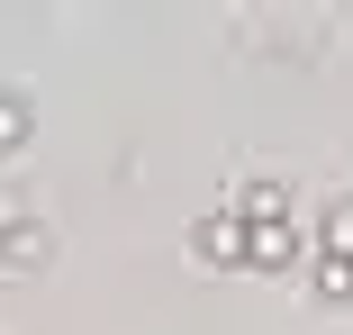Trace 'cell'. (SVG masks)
I'll list each match as a JSON object with an SVG mask.
<instances>
[{
	"label": "cell",
	"instance_id": "6da1fadb",
	"mask_svg": "<svg viewBox=\"0 0 353 335\" xmlns=\"http://www.w3.org/2000/svg\"><path fill=\"white\" fill-rule=\"evenodd\" d=\"M190 254H199V263H218V272H227V263H245V218H236V209L199 218V227H190Z\"/></svg>",
	"mask_w": 353,
	"mask_h": 335
},
{
	"label": "cell",
	"instance_id": "3957f363",
	"mask_svg": "<svg viewBox=\"0 0 353 335\" xmlns=\"http://www.w3.org/2000/svg\"><path fill=\"white\" fill-rule=\"evenodd\" d=\"M236 218H245V227L290 218V190H281V181H236Z\"/></svg>",
	"mask_w": 353,
	"mask_h": 335
},
{
	"label": "cell",
	"instance_id": "7a4b0ae2",
	"mask_svg": "<svg viewBox=\"0 0 353 335\" xmlns=\"http://www.w3.org/2000/svg\"><path fill=\"white\" fill-rule=\"evenodd\" d=\"M245 263H254V272H290V263H299V227H290V218L245 227Z\"/></svg>",
	"mask_w": 353,
	"mask_h": 335
},
{
	"label": "cell",
	"instance_id": "8992f818",
	"mask_svg": "<svg viewBox=\"0 0 353 335\" xmlns=\"http://www.w3.org/2000/svg\"><path fill=\"white\" fill-rule=\"evenodd\" d=\"M28 127H37V109L10 91V100H0V136H10V145H28Z\"/></svg>",
	"mask_w": 353,
	"mask_h": 335
},
{
	"label": "cell",
	"instance_id": "5b68a950",
	"mask_svg": "<svg viewBox=\"0 0 353 335\" xmlns=\"http://www.w3.org/2000/svg\"><path fill=\"white\" fill-rule=\"evenodd\" d=\"M326 254L353 263V199H335V209H326Z\"/></svg>",
	"mask_w": 353,
	"mask_h": 335
},
{
	"label": "cell",
	"instance_id": "277c9868",
	"mask_svg": "<svg viewBox=\"0 0 353 335\" xmlns=\"http://www.w3.org/2000/svg\"><path fill=\"white\" fill-rule=\"evenodd\" d=\"M37 254H46V227L37 218H10V272H28Z\"/></svg>",
	"mask_w": 353,
	"mask_h": 335
}]
</instances>
